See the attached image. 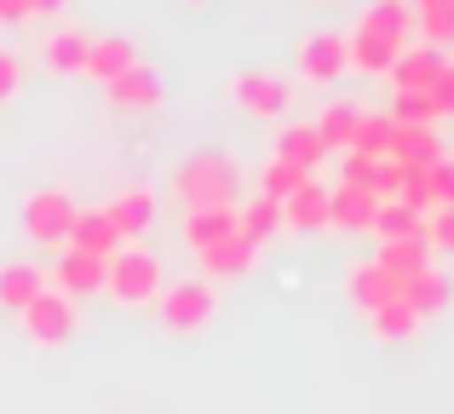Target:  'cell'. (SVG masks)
<instances>
[{"instance_id": "cell-33", "label": "cell", "mask_w": 454, "mask_h": 414, "mask_svg": "<svg viewBox=\"0 0 454 414\" xmlns=\"http://www.w3.org/2000/svg\"><path fill=\"white\" fill-rule=\"evenodd\" d=\"M391 121H403V127H437L443 115H437L432 92H391Z\"/></svg>"}, {"instance_id": "cell-12", "label": "cell", "mask_w": 454, "mask_h": 414, "mask_svg": "<svg viewBox=\"0 0 454 414\" xmlns=\"http://www.w3.org/2000/svg\"><path fill=\"white\" fill-rule=\"evenodd\" d=\"M104 92H110L115 110H155V104H161V69L133 64V69H121L115 81H104Z\"/></svg>"}, {"instance_id": "cell-10", "label": "cell", "mask_w": 454, "mask_h": 414, "mask_svg": "<svg viewBox=\"0 0 454 414\" xmlns=\"http://www.w3.org/2000/svg\"><path fill=\"white\" fill-rule=\"evenodd\" d=\"M196 265H201V277H247V270L259 265V242H247L242 230L236 236H224V242H213V247H201L196 254Z\"/></svg>"}, {"instance_id": "cell-42", "label": "cell", "mask_w": 454, "mask_h": 414, "mask_svg": "<svg viewBox=\"0 0 454 414\" xmlns=\"http://www.w3.org/2000/svg\"><path fill=\"white\" fill-rule=\"evenodd\" d=\"M29 6V18H52V12H64V0H23Z\"/></svg>"}, {"instance_id": "cell-14", "label": "cell", "mask_w": 454, "mask_h": 414, "mask_svg": "<svg viewBox=\"0 0 454 414\" xmlns=\"http://www.w3.org/2000/svg\"><path fill=\"white\" fill-rule=\"evenodd\" d=\"M380 196L363 191V184H333L328 191V230H368L374 224Z\"/></svg>"}, {"instance_id": "cell-40", "label": "cell", "mask_w": 454, "mask_h": 414, "mask_svg": "<svg viewBox=\"0 0 454 414\" xmlns=\"http://www.w3.org/2000/svg\"><path fill=\"white\" fill-rule=\"evenodd\" d=\"M18 81H23V64L12 52H0V104L12 98V92H18Z\"/></svg>"}, {"instance_id": "cell-41", "label": "cell", "mask_w": 454, "mask_h": 414, "mask_svg": "<svg viewBox=\"0 0 454 414\" xmlns=\"http://www.w3.org/2000/svg\"><path fill=\"white\" fill-rule=\"evenodd\" d=\"M29 18V6H23V0H0V23H23Z\"/></svg>"}, {"instance_id": "cell-37", "label": "cell", "mask_w": 454, "mask_h": 414, "mask_svg": "<svg viewBox=\"0 0 454 414\" xmlns=\"http://www.w3.org/2000/svg\"><path fill=\"white\" fill-rule=\"evenodd\" d=\"M426 179H432V202L437 207H454V156L432 161V168H426Z\"/></svg>"}, {"instance_id": "cell-26", "label": "cell", "mask_w": 454, "mask_h": 414, "mask_svg": "<svg viewBox=\"0 0 454 414\" xmlns=\"http://www.w3.org/2000/svg\"><path fill=\"white\" fill-rule=\"evenodd\" d=\"M87 46H92V35H81V29H58V35H46L41 58L58 69V75H81V69H87Z\"/></svg>"}, {"instance_id": "cell-4", "label": "cell", "mask_w": 454, "mask_h": 414, "mask_svg": "<svg viewBox=\"0 0 454 414\" xmlns=\"http://www.w3.org/2000/svg\"><path fill=\"white\" fill-rule=\"evenodd\" d=\"M23 334L35 346H64L75 334V300H64L58 288H41L29 305H23Z\"/></svg>"}, {"instance_id": "cell-24", "label": "cell", "mask_w": 454, "mask_h": 414, "mask_svg": "<svg viewBox=\"0 0 454 414\" xmlns=\"http://www.w3.org/2000/svg\"><path fill=\"white\" fill-rule=\"evenodd\" d=\"M345 64H356L363 75H386V69L397 64V46H391V41H380L374 29H363V23H356V35L345 41Z\"/></svg>"}, {"instance_id": "cell-27", "label": "cell", "mask_w": 454, "mask_h": 414, "mask_svg": "<svg viewBox=\"0 0 454 414\" xmlns=\"http://www.w3.org/2000/svg\"><path fill=\"white\" fill-rule=\"evenodd\" d=\"M345 150H356V156H374V161H386V156H391V115H368V110H356V121H351V138H345Z\"/></svg>"}, {"instance_id": "cell-19", "label": "cell", "mask_w": 454, "mask_h": 414, "mask_svg": "<svg viewBox=\"0 0 454 414\" xmlns=\"http://www.w3.org/2000/svg\"><path fill=\"white\" fill-rule=\"evenodd\" d=\"M363 29H374L380 41H391L403 52V46L414 41V6H409V0H374L368 18H363Z\"/></svg>"}, {"instance_id": "cell-16", "label": "cell", "mask_w": 454, "mask_h": 414, "mask_svg": "<svg viewBox=\"0 0 454 414\" xmlns=\"http://www.w3.org/2000/svg\"><path fill=\"white\" fill-rule=\"evenodd\" d=\"M443 138H437V127H403L391 121V161H403V168H432V161H443Z\"/></svg>"}, {"instance_id": "cell-18", "label": "cell", "mask_w": 454, "mask_h": 414, "mask_svg": "<svg viewBox=\"0 0 454 414\" xmlns=\"http://www.w3.org/2000/svg\"><path fill=\"white\" fill-rule=\"evenodd\" d=\"M282 230H328V184L310 179L282 202Z\"/></svg>"}, {"instance_id": "cell-30", "label": "cell", "mask_w": 454, "mask_h": 414, "mask_svg": "<svg viewBox=\"0 0 454 414\" xmlns=\"http://www.w3.org/2000/svg\"><path fill=\"white\" fill-rule=\"evenodd\" d=\"M310 179H317V173H305V168H294V161L270 156V161H265V173H259V196H277V202H288V196H294V191H305Z\"/></svg>"}, {"instance_id": "cell-23", "label": "cell", "mask_w": 454, "mask_h": 414, "mask_svg": "<svg viewBox=\"0 0 454 414\" xmlns=\"http://www.w3.org/2000/svg\"><path fill=\"white\" fill-rule=\"evenodd\" d=\"M345 293H351L363 311H380V305L397 300V277L380 265H351V282H345Z\"/></svg>"}, {"instance_id": "cell-34", "label": "cell", "mask_w": 454, "mask_h": 414, "mask_svg": "<svg viewBox=\"0 0 454 414\" xmlns=\"http://www.w3.org/2000/svg\"><path fill=\"white\" fill-rule=\"evenodd\" d=\"M351 121H356V104H328V110H322V121H310V127L322 133V145H328V150H345Z\"/></svg>"}, {"instance_id": "cell-21", "label": "cell", "mask_w": 454, "mask_h": 414, "mask_svg": "<svg viewBox=\"0 0 454 414\" xmlns=\"http://www.w3.org/2000/svg\"><path fill=\"white\" fill-rule=\"evenodd\" d=\"M277 156H282V161H294V168H305V173H317V168H322V156H328V145H322V133H317L310 121H294V127H282Z\"/></svg>"}, {"instance_id": "cell-38", "label": "cell", "mask_w": 454, "mask_h": 414, "mask_svg": "<svg viewBox=\"0 0 454 414\" xmlns=\"http://www.w3.org/2000/svg\"><path fill=\"white\" fill-rule=\"evenodd\" d=\"M374 156H356V150H345V168H340V184H363V191H374Z\"/></svg>"}, {"instance_id": "cell-31", "label": "cell", "mask_w": 454, "mask_h": 414, "mask_svg": "<svg viewBox=\"0 0 454 414\" xmlns=\"http://www.w3.org/2000/svg\"><path fill=\"white\" fill-rule=\"evenodd\" d=\"M368 316H374V323H368V328H374V340H386V346H397V340H414V334H420V316H414L403 300L380 305V311H368Z\"/></svg>"}, {"instance_id": "cell-1", "label": "cell", "mask_w": 454, "mask_h": 414, "mask_svg": "<svg viewBox=\"0 0 454 414\" xmlns=\"http://www.w3.org/2000/svg\"><path fill=\"white\" fill-rule=\"evenodd\" d=\"M173 196L190 207H236L242 196V168H236L224 150H196L190 161L173 168Z\"/></svg>"}, {"instance_id": "cell-9", "label": "cell", "mask_w": 454, "mask_h": 414, "mask_svg": "<svg viewBox=\"0 0 454 414\" xmlns=\"http://www.w3.org/2000/svg\"><path fill=\"white\" fill-rule=\"evenodd\" d=\"M231 92L247 115H282L288 110V81L265 75V69H242V75L231 81Z\"/></svg>"}, {"instance_id": "cell-15", "label": "cell", "mask_w": 454, "mask_h": 414, "mask_svg": "<svg viewBox=\"0 0 454 414\" xmlns=\"http://www.w3.org/2000/svg\"><path fill=\"white\" fill-rule=\"evenodd\" d=\"M345 35H310V41L300 46V75L317 81V87H328V81L345 75Z\"/></svg>"}, {"instance_id": "cell-35", "label": "cell", "mask_w": 454, "mask_h": 414, "mask_svg": "<svg viewBox=\"0 0 454 414\" xmlns=\"http://www.w3.org/2000/svg\"><path fill=\"white\" fill-rule=\"evenodd\" d=\"M397 202L409 207V213H432L437 202H432V179H426V168H403V184H397Z\"/></svg>"}, {"instance_id": "cell-36", "label": "cell", "mask_w": 454, "mask_h": 414, "mask_svg": "<svg viewBox=\"0 0 454 414\" xmlns=\"http://www.w3.org/2000/svg\"><path fill=\"white\" fill-rule=\"evenodd\" d=\"M426 242H432V254H454V207L426 213Z\"/></svg>"}, {"instance_id": "cell-17", "label": "cell", "mask_w": 454, "mask_h": 414, "mask_svg": "<svg viewBox=\"0 0 454 414\" xmlns=\"http://www.w3.org/2000/svg\"><path fill=\"white\" fill-rule=\"evenodd\" d=\"M133 64H138V46L127 41V35H92V46H87V69H81V75L115 81L121 69H133Z\"/></svg>"}, {"instance_id": "cell-20", "label": "cell", "mask_w": 454, "mask_h": 414, "mask_svg": "<svg viewBox=\"0 0 454 414\" xmlns=\"http://www.w3.org/2000/svg\"><path fill=\"white\" fill-rule=\"evenodd\" d=\"M224 236H236V207H190L184 213V242H190V254L224 242Z\"/></svg>"}, {"instance_id": "cell-32", "label": "cell", "mask_w": 454, "mask_h": 414, "mask_svg": "<svg viewBox=\"0 0 454 414\" xmlns=\"http://www.w3.org/2000/svg\"><path fill=\"white\" fill-rule=\"evenodd\" d=\"M414 35H426V46H454V0H426L414 12Z\"/></svg>"}, {"instance_id": "cell-43", "label": "cell", "mask_w": 454, "mask_h": 414, "mask_svg": "<svg viewBox=\"0 0 454 414\" xmlns=\"http://www.w3.org/2000/svg\"><path fill=\"white\" fill-rule=\"evenodd\" d=\"M420 6H426V0H420Z\"/></svg>"}, {"instance_id": "cell-8", "label": "cell", "mask_w": 454, "mask_h": 414, "mask_svg": "<svg viewBox=\"0 0 454 414\" xmlns=\"http://www.w3.org/2000/svg\"><path fill=\"white\" fill-rule=\"evenodd\" d=\"M397 300H403V305H409V311L426 323V316L449 311V300H454V282H449L437 265H426V270H414V277H403V282H397Z\"/></svg>"}, {"instance_id": "cell-6", "label": "cell", "mask_w": 454, "mask_h": 414, "mask_svg": "<svg viewBox=\"0 0 454 414\" xmlns=\"http://www.w3.org/2000/svg\"><path fill=\"white\" fill-rule=\"evenodd\" d=\"M69 254H92V259H115L121 254V236H115V224L104 219V207H75V219H69V236H64Z\"/></svg>"}, {"instance_id": "cell-28", "label": "cell", "mask_w": 454, "mask_h": 414, "mask_svg": "<svg viewBox=\"0 0 454 414\" xmlns=\"http://www.w3.org/2000/svg\"><path fill=\"white\" fill-rule=\"evenodd\" d=\"M236 230H242L247 242H259V247H265L270 236L282 230V202H277V196H254L247 207H236Z\"/></svg>"}, {"instance_id": "cell-2", "label": "cell", "mask_w": 454, "mask_h": 414, "mask_svg": "<svg viewBox=\"0 0 454 414\" xmlns=\"http://www.w3.org/2000/svg\"><path fill=\"white\" fill-rule=\"evenodd\" d=\"M161 288H167L161 259L145 254V247H133V242H127L121 254L110 259V270H104V293H110L115 305H150Z\"/></svg>"}, {"instance_id": "cell-25", "label": "cell", "mask_w": 454, "mask_h": 414, "mask_svg": "<svg viewBox=\"0 0 454 414\" xmlns=\"http://www.w3.org/2000/svg\"><path fill=\"white\" fill-rule=\"evenodd\" d=\"M368 236H374V242H397V236H426V219H420V213H409V207L397 202V196H380Z\"/></svg>"}, {"instance_id": "cell-22", "label": "cell", "mask_w": 454, "mask_h": 414, "mask_svg": "<svg viewBox=\"0 0 454 414\" xmlns=\"http://www.w3.org/2000/svg\"><path fill=\"white\" fill-rule=\"evenodd\" d=\"M380 270H391V277H414V270H426L432 265V242L426 236H397V242H380V259H374Z\"/></svg>"}, {"instance_id": "cell-29", "label": "cell", "mask_w": 454, "mask_h": 414, "mask_svg": "<svg viewBox=\"0 0 454 414\" xmlns=\"http://www.w3.org/2000/svg\"><path fill=\"white\" fill-rule=\"evenodd\" d=\"M41 288H46V270H35V265H6L0 270V305H12V311H23Z\"/></svg>"}, {"instance_id": "cell-11", "label": "cell", "mask_w": 454, "mask_h": 414, "mask_svg": "<svg viewBox=\"0 0 454 414\" xmlns=\"http://www.w3.org/2000/svg\"><path fill=\"white\" fill-rule=\"evenodd\" d=\"M437 69H443V52H437V46H403L397 64L386 69V81H391V92H432Z\"/></svg>"}, {"instance_id": "cell-3", "label": "cell", "mask_w": 454, "mask_h": 414, "mask_svg": "<svg viewBox=\"0 0 454 414\" xmlns=\"http://www.w3.org/2000/svg\"><path fill=\"white\" fill-rule=\"evenodd\" d=\"M155 305H161V323L173 334H196L201 323H213L219 293H213V282H173V288L155 293Z\"/></svg>"}, {"instance_id": "cell-7", "label": "cell", "mask_w": 454, "mask_h": 414, "mask_svg": "<svg viewBox=\"0 0 454 414\" xmlns=\"http://www.w3.org/2000/svg\"><path fill=\"white\" fill-rule=\"evenodd\" d=\"M104 219L115 224L121 242H138V236L155 224V196L145 191V184H127V191H115L110 202H104Z\"/></svg>"}, {"instance_id": "cell-39", "label": "cell", "mask_w": 454, "mask_h": 414, "mask_svg": "<svg viewBox=\"0 0 454 414\" xmlns=\"http://www.w3.org/2000/svg\"><path fill=\"white\" fill-rule=\"evenodd\" d=\"M432 104H437V115H443V121H454V58H443V69H437Z\"/></svg>"}, {"instance_id": "cell-5", "label": "cell", "mask_w": 454, "mask_h": 414, "mask_svg": "<svg viewBox=\"0 0 454 414\" xmlns=\"http://www.w3.org/2000/svg\"><path fill=\"white\" fill-rule=\"evenodd\" d=\"M69 219H75V202L64 191H29V202H23V236L29 242H64Z\"/></svg>"}, {"instance_id": "cell-13", "label": "cell", "mask_w": 454, "mask_h": 414, "mask_svg": "<svg viewBox=\"0 0 454 414\" xmlns=\"http://www.w3.org/2000/svg\"><path fill=\"white\" fill-rule=\"evenodd\" d=\"M104 270H110V259H92V254H69L52 265V282L64 300H87V293H104Z\"/></svg>"}]
</instances>
